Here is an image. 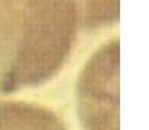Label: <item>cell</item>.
<instances>
[{
    "label": "cell",
    "mask_w": 149,
    "mask_h": 130,
    "mask_svg": "<svg viewBox=\"0 0 149 130\" xmlns=\"http://www.w3.org/2000/svg\"><path fill=\"white\" fill-rule=\"evenodd\" d=\"M81 26L80 0H0V95L52 80Z\"/></svg>",
    "instance_id": "cell-1"
},
{
    "label": "cell",
    "mask_w": 149,
    "mask_h": 130,
    "mask_svg": "<svg viewBox=\"0 0 149 130\" xmlns=\"http://www.w3.org/2000/svg\"><path fill=\"white\" fill-rule=\"evenodd\" d=\"M0 130H68L47 107L25 101H0Z\"/></svg>",
    "instance_id": "cell-3"
},
{
    "label": "cell",
    "mask_w": 149,
    "mask_h": 130,
    "mask_svg": "<svg viewBox=\"0 0 149 130\" xmlns=\"http://www.w3.org/2000/svg\"><path fill=\"white\" fill-rule=\"evenodd\" d=\"M84 31L113 25L119 20V0H80Z\"/></svg>",
    "instance_id": "cell-4"
},
{
    "label": "cell",
    "mask_w": 149,
    "mask_h": 130,
    "mask_svg": "<svg viewBox=\"0 0 149 130\" xmlns=\"http://www.w3.org/2000/svg\"><path fill=\"white\" fill-rule=\"evenodd\" d=\"M77 106L84 130H119V39L101 46L86 64Z\"/></svg>",
    "instance_id": "cell-2"
}]
</instances>
